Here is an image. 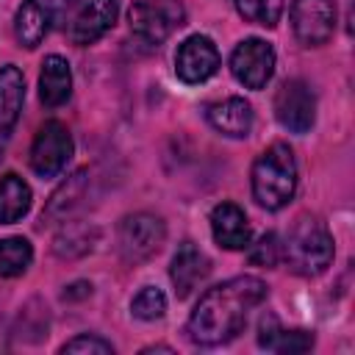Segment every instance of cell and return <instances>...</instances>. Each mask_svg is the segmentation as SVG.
<instances>
[{
    "label": "cell",
    "instance_id": "1",
    "mask_svg": "<svg viewBox=\"0 0 355 355\" xmlns=\"http://www.w3.org/2000/svg\"><path fill=\"white\" fill-rule=\"evenodd\" d=\"M269 288L263 280L252 275L230 277L214 288H208L186 322V336L197 347H219L241 333L250 311H255L266 300Z\"/></svg>",
    "mask_w": 355,
    "mask_h": 355
},
{
    "label": "cell",
    "instance_id": "2",
    "mask_svg": "<svg viewBox=\"0 0 355 355\" xmlns=\"http://www.w3.org/2000/svg\"><path fill=\"white\" fill-rule=\"evenodd\" d=\"M297 191L294 150L283 141L269 144L252 164V197L266 211H280Z\"/></svg>",
    "mask_w": 355,
    "mask_h": 355
},
{
    "label": "cell",
    "instance_id": "3",
    "mask_svg": "<svg viewBox=\"0 0 355 355\" xmlns=\"http://www.w3.org/2000/svg\"><path fill=\"white\" fill-rule=\"evenodd\" d=\"M333 236L327 225L313 214H300L286 236L283 255L294 275L316 277L333 263Z\"/></svg>",
    "mask_w": 355,
    "mask_h": 355
},
{
    "label": "cell",
    "instance_id": "4",
    "mask_svg": "<svg viewBox=\"0 0 355 355\" xmlns=\"http://www.w3.org/2000/svg\"><path fill=\"white\" fill-rule=\"evenodd\" d=\"M128 25L139 42L161 44L186 25V8L180 0H139L128 8Z\"/></svg>",
    "mask_w": 355,
    "mask_h": 355
},
{
    "label": "cell",
    "instance_id": "5",
    "mask_svg": "<svg viewBox=\"0 0 355 355\" xmlns=\"http://www.w3.org/2000/svg\"><path fill=\"white\" fill-rule=\"evenodd\" d=\"M72 153H75V144H72L69 128L64 122H58V119H50L33 136L28 161H31V169L39 178H55V175H61L67 169Z\"/></svg>",
    "mask_w": 355,
    "mask_h": 355
},
{
    "label": "cell",
    "instance_id": "6",
    "mask_svg": "<svg viewBox=\"0 0 355 355\" xmlns=\"http://www.w3.org/2000/svg\"><path fill=\"white\" fill-rule=\"evenodd\" d=\"M166 239V225L153 214H130L119 222L116 244L119 255L128 263H141L153 258Z\"/></svg>",
    "mask_w": 355,
    "mask_h": 355
},
{
    "label": "cell",
    "instance_id": "7",
    "mask_svg": "<svg viewBox=\"0 0 355 355\" xmlns=\"http://www.w3.org/2000/svg\"><path fill=\"white\" fill-rule=\"evenodd\" d=\"M275 119L288 130V133H308L316 122V94L305 80H283L280 89L275 92Z\"/></svg>",
    "mask_w": 355,
    "mask_h": 355
},
{
    "label": "cell",
    "instance_id": "8",
    "mask_svg": "<svg viewBox=\"0 0 355 355\" xmlns=\"http://www.w3.org/2000/svg\"><path fill=\"white\" fill-rule=\"evenodd\" d=\"M291 31L300 44L322 47L336 31V3L333 0H291Z\"/></svg>",
    "mask_w": 355,
    "mask_h": 355
},
{
    "label": "cell",
    "instance_id": "9",
    "mask_svg": "<svg viewBox=\"0 0 355 355\" xmlns=\"http://www.w3.org/2000/svg\"><path fill=\"white\" fill-rule=\"evenodd\" d=\"M230 72L233 78L247 89H263L275 75V50L263 39H244L236 44L230 55Z\"/></svg>",
    "mask_w": 355,
    "mask_h": 355
},
{
    "label": "cell",
    "instance_id": "10",
    "mask_svg": "<svg viewBox=\"0 0 355 355\" xmlns=\"http://www.w3.org/2000/svg\"><path fill=\"white\" fill-rule=\"evenodd\" d=\"M72 6V0H22L14 14V36L22 47L33 50L50 33L53 22Z\"/></svg>",
    "mask_w": 355,
    "mask_h": 355
},
{
    "label": "cell",
    "instance_id": "11",
    "mask_svg": "<svg viewBox=\"0 0 355 355\" xmlns=\"http://www.w3.org/2000/svg\"><path fill=\"white\" fill-rule=\"evenodd\" d=\"M219 69V50L216 44L208 39V36H189L178 44L175 50V75L189 83V86H197V83H205L208 78H214Z\"/></svg>",
    "mask_w": 355,
    "mask_h": 355
},
{
    "label": "cell",
    "instance_id": "12",
    "mask_svg": "<svg viewBox=\"0 0 355 355\" xmlns=\"http://www.w3.org/2000/svg\"><path fill=\"white\" fill-rule=\"evenodd\" d=\"M116 14H119V0H86L67 28L69 42L78 47L94 44L114 28Z\"/></svg>",
    "mask_w": 355,
    "mask_h": 355
},
{
    "label": "cell",
    "instance_id": "13",
    "mask_svg": "<svg viewBox=\"0 0 355 355\" xmlns=\"http://www.w3.org/2000/svg\"><path fill=\"white\" fill-rule=\"evenodd\" d=\"M208 275H211L208 255L194 241H183L172 255V266H169V280L175 286L178 300H186Z\"/></svg>",
    "mask_w": 355,
    "mask_h": 355
},
{
    "label": "cell",
    "instance_id": "14",
    "mask_svg": "<svg viewBox=\"0 0 355 355\" xmlns=\"http://www.w3.org/2000/svg\"><path fill=\"white\" fill-rule=\"evenodd\" d=\"M211 233L222 250H247L252 239V227L247 214L236 202H219L211 211Z\"/></svg>",
    "mask_w": 355,
    "mask_h": 355
},
{
    "label": "cell",
    "instance_id": "15",
    "mask_svg": "<svg viewBox=\"0 0 355 355\" xmlns=\"http://www.w3.org/2000/svg\"><path fill=\"white\" fill-rule=\"evenodd\" d=\"M205 119L227 139H247L252 130V105L244 97H225L205 108Z\"/></svg>",
    "mask_w": 355,
    "mask_h": 355
},
{
    "label": "cell",
    "instance_id": "16",
    "mask_svg": "<svg viewBox=\"0 0 355 355\" xmlns=\"http://www.w3.org/2000/svg\"><path fill=\"white\" fill-rule=\"evenodd\" d=\"M25 103V78L22 69L14 64H3L0 67V147L6 144V139L11 136L19 111Z\"/></svg>",
    "mask_w": 355,
    "mask_h": 355
},
{
    "label": "cell",
    "instance_id": "17",
    "mask_svg": "<svg viewBox=\"0 0 355 355\" xmlns=\"http://www.w3.org/2000/svg\"><path fill=\"white\" fill-rule=\"evenodd\" d=\"M72 97V69L67 58L61 55H47L42 61L39 72V100L47 108H58Z\"/></svg>",
    "mask_w": 355,
    "mask_h": 355
},
{
    "label": "cell",
    "instance_id": "18",
    "mask_svg": "<svg viewBox=\"0 0 355 355\" xmlns=\"http://www.w3.org/2000/svg\"><path fill=\"white\" fill-rule=\"evenodd\" d=\"M86 186H89V169H78L75 175H69L47 200L44 211H42V219L47 222H67L69 214L80 205L83 194H86Z\"/></svg>",
    "mask_w": 355,
    "mask_h": 355
},
{
    "label": "cell",
    "instance_id": "19",
    "mask_svg": "<svg viewBox=\"0 0 355 355\" xmlns=\"http://www.w3.org/2000/svg\"><path fill=\"white\" fill-rule=\"evenodd\" d=\"M258 347L272 352H308L313 347V333L308 330H283L275 316H263L258 327Z\"/></svg>",
    "mask_w": 355,
    "mask_h": 355
},
{
    "label": "cell",
    "instance_id": "20",
    "mask_svg": "<svg viewBox=\"0 0 355 355\" xmlns=\"http://www.w3.org/2000/svg\"><path fill=\"white\" fill-rule=\"evenodd\" d=\"M31 202H33L31 186L19 175L8 172L0 178V225L19 222L31 211Z\"/></svg>",
    "mask_w": 355,
    "mask_h": 355
},
{
    "label": "cell",
    "instance_id": "21",
    "mask_svg": "<svg viewBox=\"0 0 355 355\" xmlns=\"http://www.w3.org/2000/svg\"><path fill=\"white\" fill-rule=\"evenodd\" d=\"M97 236L100 230L89 222H64L53 239V252L58 258H80L94 247Z\"/></svg>",
    "mask_w": 355,
    "mask_h": 355
},
{
    "label": "cell",
    "instance_id": "22",
    "mask_svg": "<svg viewBox=\"0 0 355 355\" xmlns=\"http://www.w3.org/2000/svg\"><path fill=\"white\" fill-rule=\"evenodd\" d=\"M33 261V247L22 236L0 239V277H17L22 275Z\"/></svg>",
    "mask_w": 355,
    "mask_h": 355
},
{
    "label": "cell",
    "instance_id": "23",
    "mask_svg": "<svg viewBox=\"0 0 355 355\" xmlns=\"http://www.w3.org/2000/svg\"><path fill=\"white\" fill-rule=\"evenodd\" d=\"M230 3L241 19L261 28H275L283 17V0H230Z\"/></svg>",
    "mask_w": 355,
    "mask_h": 355
},
{
    "label": "cell",
    "instance_id": "24",
    "mask_svg": "<svg viewBox=\"0 0 355 355\" xmlns=\"http://www.w3.org/2000/svg\"><path fill=\"white\" fill-rule=\"evenodd\" d=\"M130 313L141 322H155L166 313V297L158 286H144L133 300H130Z\"/></svg>",
    "mask_w": 355,
    "mask_h": 355
},
{
    "label": "cell",
    "instance_id": "25",
    "mask_svg": "<svg viewBox=\"0 0 355 355\" xmlns=\"http://www.w3.org/2000/svg\"><path fill=\"white\" fill-rule=\"evenodd\" d=\"M280 255H283V250H280V244H277V236H275V233H263V236L252 244V250H250V261H252L255 266H263V269L277 266Z\"/></svg>",
    "mask_w": 355,
    "mask_h": 355
},
{
    "label": "cell",
    "instance_id": "26",
    "mask_svg": "<svg viewBox=\"0 0 355 355\" xmlns=\"http://www.w3.org/2000/svg\"><path fill=\"white\" fill-rule=\"evenodd\" d=\"M61 352H97V355H114V344L100 338V336H89L80 333L75 338H69L67 344H61Z\"/></svg>",
    "mask_w": 355,
    "mask_h": 355
},
{
    "label": "cell",
    "instance_id": "27",
    "mask_svg": "<svg viewBox=\"0 0 355 355\" xmlns=\"http://www.w3.org/2000/svg\"><path fill=\"white\" fill-rule=\"evenodd\" d=\"M141 352H175L172 347H166V344H153V347H144Z\"/></svg>",
    "mask_w": 355,
    "mask_h": 355
}]
</instances>
